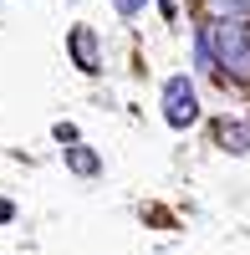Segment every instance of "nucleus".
<instances>
[{
  "instance_id": "nucleus-4",
  "label": "nucleus",
  "mask_w": 250,
  "mask_h": 255,
  "mask_svg": "<svg viewBox=\"0 0 250 255\" xmlns=\"http://www.w3.org/2000/svg\"><path fill=\"white\" fill-rule=\"evenodd\" d=\"M210 133H215V143L225 148V153H250V123H240V118H215Z\"/></svg>"
},
{
  "instance_id": "nucleus-9",
  "label": "nucleus",
  "mask_w": 250,
  "mask_h": 255,
  "mask_svg": "<svg viewBox=\"0 0 250 255\" xmlns=\"http://www.w3.org/2000/svg\"><path fill=\"white\" fill-rule=\"evenodd\" d=\"M10 220H15V204H10V199H0V225H10Z\"/></svg>"
},
{
  "instance_id": "nucleus-5",
  "label": "nucleus",
  "mask_w": 250,
  "mask_h": 255,
  "mask_svg": "<svg viewBox=\"0 0 250 255\" xmlns=\"http://www.w3.org/2000/svg\"><path fill=\"white\" fill-rule=\"evenodd\" d=\"M67 163H72V174H82V179H97L102 174V163H97V153H92V148H67Z\"/></svg>"
},
{
  "instance_id": "nucleus-6",
  "label": "nucleus",
  "mask_w": 250,
  "mask_h": 255,
  "mask_svg": "<svg viewBox=\"0 0 250 255\" xmlns=\"http://www.w3.org/2000/svg\"><path fill=\"white\" fill-rule=\"evenodd\" d=\"M194 61H199L204 72L220 67V61H215V26H199V31H194Z\"/></svg>"
},
{
  "instance_id": "nucleus-3",
  "label": "nucleus",
  "mask_w": 250,
  "mask_h": 255,
  "mask_svg": "<svg viewBox=\"0 0 250 255\" xmlns=\"http://www.w3.org/2000/svg\"><path fill=\"white\" fill-rule=\"evenodd\" d=\"M67 51H72V67H77V72H87V77L102 72V46H97V36H92L87 26H72V31H67Z\"/></svg>"
},
{
  "instance_id": "nucleus-7",
  "label": "nucleus",
  "mask_w": 250,
  "mask_h": 255,
  "mask_svg": "<svg viewBox=\"0 0 250 255\" xmlns=\"http://www.w3.org/2000/svg\"><path fill=\"white\" fill-rule=\"evenodd\" d=\"M204 5L220 20H250V0H204Z\"/></svg>"
},
{
  "instance_id": "nucleus-8",
  "label": "nucleus",
  "mask_w": 250,
  "mask_h": 255,
  "mask_svg": "<svg viewBox=\"0 0 250 255\" xmlns=\"http://www.w3.org/2000/svg\"><path fill=\"white\" fill-rule=\"evenodd\" d=\"M113 10H118V15H138L143 0H113Z\"/></svg>"
},
{
  "instance_id": "nucleus-10",
  "label": "nucleus",
  "mask_w": 250,
  "mask_h": 255,
  "mask_svg": "<svg viewBox=\"0 0 250 255\" xmlns=\"http://www.w3.org/2000/svg\"><path fill=\"white\" fill-rule=\"evenodd\" d=\"M158 10H163V20H174V10H179V0H158Z\"/></svg>"
},
{
  "instance_id": "nucleus-2",
  "label": "nucleus",
  "mask_w": 250,
  "mask_h": 255,
  "mask_svg": "<svg viewBox=\"0 0 250 255\" xmlns=\"http://www.w3.org/2000/svg\"><path fill=\"white\" fill-rule=\"evenodd\" d=\"M163 123L169 128H194L199 123V97L189 77H169L163 82Z\"/></svg>"
},
{
  "instance_id": "nucleus-1",
  "label": "nucleus",
  "mask_w": 250,
  "mask_h": 255,
  "mask_svg": "<svg viewBox=\"0 0 250 255\" xmlns=\"http://www.w3.org/2000/svg\"><path fill=\"white\" fill-rule=\"evenodd\" d=\"M215 61L230 77H250V20H220L215 26Z\"/></svg>"
}]
</instances>
